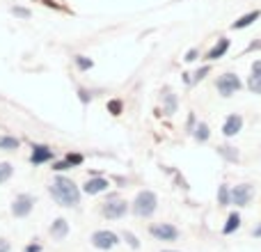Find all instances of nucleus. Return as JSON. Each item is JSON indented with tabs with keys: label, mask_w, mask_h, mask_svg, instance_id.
Listing matches in <instances>:
<instances>
[{
	"label": "nucleus",
	"mask_w": 261,
	"mask_h": 252,
	"mask_svg": "<svg viewBox=\"0 0 261 252\" xmlns=\"http://www.w3.org/2000/svg\"><path fill=\"white\" fill-rule=\"evenodd\" d=\"M48 193L60 207H78L81 204V188L69 177H55L48 186Z\"/></svg>",
	"instance_id": "f257e3e1"
},
{
	"label": "nucleus",
	"mask_w": 261,
	"mask_h": 252,
	"mask_svg": "<svg viewBox=\"0 0 261 252\" xmlns=\"http://www.w3.org/2000/svg\"><path fill=\"white\" fill-rule=\"evenodd\" d=\"M130 209H133V213L138 218H149L153 216V211L158 209V197L153 190H140L138 195H135L133 204H130Z\"/></svg>",
	"instance_id": "f03ea898"
},
{
	"label": "nucleus",
	"mask_w": 261,
	"mask_h": 252,
	"mask_svg": "<svg viewBox=\"0 0 261 252\" xmlns=\"http://www.w3.org/2000/svg\"><path fill=\"white\" fill-rule=\"evenodd\" d=\"M128 209L130 207L126 199H122L119 195H108V199H106L103 207H101V213H103V218H108V220H122L128 213Z\"/></svg>",
	"instance_id": "7ed1b4c3"
},
{
	"label": "nucleus",
	"mask_w": 261,
	"mask_h": 252,
	"mask_svg": "<svg viewBox=\"0 0 261 252\" xmlns=\"http://www.w3.org/2000/svg\"><path fill=\"white\" fill-rule=\"evenodd\" d=\"M216 90H218V94H220V96L229 99V96H234L236 92L243 90V81H241L236 73L227 71V73H222V76L216 78Z\"/></svg>",
	"instance_id": "20e7f679"
},
{
	"label": "nucleus",
	"mask_w": 261,
	"mask_h": 252,
	"mask_svg": "<svg viewBox=\"0 0 261 252\" xmlns=\"http://www.w3.org/2000/svg\"><path fill=\"white\" fill-rule=\"evenodd\" d=\"M37 199L32 197V195L23 193V195H16V199L12 202V216L14 218H28L32 213V209H35Z\"/></svg>",
	"instance_id": "39448f33"
},
{
	"label": "nucleus",
	"mask_w": 261,
	"mask_h": 252,
	"mask_svg": "<svg viewBox=\"0 0 261 252\" xmlns=\"http://www.w3.org/2000/svg\"><path fill=\"white\" fill-rule=\"evenodd\" d=\"M92 245H94L96 250H113L115 245L119 243V236L115 234V232H110V230H99V232H94L92 234Z\"/></svg>",
	"instance_id": "423d86ee"
},
{
	"label": "nucleus",
	"mask_w": 261,
	"mask_h": 252,
	"mask_svg": "<svg viewBox=\"0 0 261 252\" xmlns=\"http://www.w3.org/2000/svg\"><path fill=\"white\" fill-rule=\"evenodd\" d=\"M149 234L153 236L156 241H176L179 239V230L170 222H156V225H149Z\"/></svg>",
	"instance_id": "0eeeda50"
},
{
	"label": "nucleus",
	"mask_w": 261,
	"mask_h": 252,
	"mask_svg": "<svg viewBox=\"0 0 261 252\" xmlns=\"http://www.w3.org/2000/svg\"><path fill=\"white\" fill-rule=\"evenodd\" d=\"M254 199V186L252 184H239L231 188V204L236 207H248Z\"/></svg>",
	"instance_id": "6e6552de"
},
{
	"label": "nucleus",
	"mask_w": 261,
	"mask_h": 252,
	"mask_svg": "<svg viewBox=\"0 0 261 252\" xmlns=\"http://www.w3.org/2000/svg\"><path fill=\"white\" fill-rule=\"evenodd\" d=\"M50 161H55V152L48 144H32V152H30L32 165H44V163H50Z\"/></svg>",
	"instance_id": "1a4fd4ad"
},
{
	"label": "nucleus",
	"mask_w": 261,
	"mask_h": 252,
	"mask_svg": "<svg viewBox=\"0 0 261 252\" xmlns=\"http://www.w3.org/2000/svg\"><path fill=\"white\" fill-rule=\"evenodd\" d=\"M245 87H248L252 94L261 96V60H254V62L250 64V76H248V81H245Z\"/></svg>",
	"instance_id": "9d476101"
},
{
	"label": "nucleus",
	"mask_w": 261,
	"mask_h": 252,
	"mask_svg": "<svg viewBox=\"0 0 261 252\" xmlns=\"http://www.w3.org/2000/svg\"><path fill=\"white\" fill-rule=\"evenodd\" d=\"M241 131H243V117H241L239 113L227 115V119L222 122V135H225V138H234Z\"/></svg>",
	"instance_id": "9b49d317"
},
{
	"label": "nucleus",
	"mask_w": 261,
	"mask_h": 252,
	"mask_svg": "<svg viewBox=\"0 0 261 252\" xmlns=\"http://www.w3.org/2000/svg\"><path fill=\"white\" fill-rule=\"evenodd\" d=\"M110 188V181L106 179V177H90V179L85 181V186H83V193L87 195H99V193H106V190Z\"/></svg>",
	"instance_id": "f8f14e48"
},
{
	"label": "nucleus",
	"mask_w": 261,
	"mask_h": 252,
	"mask_svg": "<svg viewBox=\"0 0 261 252\" xmlns=\"http://www.w3.org/2000/svg\"><path fill=\"white\" fill-rule=\"evenodd\" d=\"M229 46H231V41H229V37H220V39L216 41V44L208 48V53H206V60H220V58H225L227 55V51H229Z\"/></svg>",
	"instance_id": "ddd939ff"
},
{
	"label": "nucleus",
	"mask_w": 261,
	"mask_h": 252,
	"mask_svg": "<svg viewBox=\"0 0 261 252\" xmlns=\"http://www.w3.org/2000/svg\"><path fill=\"white\" fill-rule=\"evenodd\" d=\"M259 18H261V9H252V12L236 18V21L231 23V28H234V30H243V28H250L254 21H259Z\"/></svg>",
	"instance_id": "4468645a"
},
{
	"label": "nucleus",
	"mask_w": 261,
	"mask_h": 252,
	"mask_svg": "<svg viewBox=\"0 0 261 252\" xmlns=\"http://www.w3.org/2000/svg\"><path fill=\"white\" fill-rule=\"evenodd\" d=\"M48 232L55 241H64L69 236V222L64 220V218H58V220H53V225H50Z\"/></svg>",
	"instance_id": "2eb2a0df"
},
{
	"label": "nucleus",
	"mask_w": 261,
	"mask_h": 252,
	"mask_svg": "<svg viewBox=\"0 0 261 252\" xmlns=\"http://www.w3.org/2000/svg\"><path fill=\"white\" fill-rule=\"evenodd\" d=\"M163 104H165V108H163V113L165 115H174L176 108H179V99H176V94L170 90V87L163 90Z\"/></svg>",
	"instance_id": "dca6fc26"
},
{
	"label": "nucleus",
	"mask_w": 261,
	"mask_h": 252,
	"mask_svg": "<svg viewBox=\"0 0 261 252\" xmlns=\"http://www.w3.org/2000/svg\"><path fill=\"white\" fill-rule=\"evenodd\" d=\"M208 73H211V67H208V64H204V67H199L195 73H184V83L193 87V85H197V83H202Z\"/></svg>",
	"instance_id": "f3484780"
},
{
	"label": "nucleus",
	"mask_w": 261,
	"mask_h": 252,
	"mask_svg": "<svg viewBox=\"0 0 261 252\" xmlns=\"http://www.w3.org/2000/svg\"><path fill=\"white\" fill-rule=\"evenodd\" d=\"M218 154H220L227 163H239L241 161V152L236 147H231V144H220V147H218Z\"/></svg>",
	"instance_id": "a211bd4d"
},
{
	"label": "nucleus",
	"mask_w": 261,
	"mask_h": 252,
	"mask_svg": "<svg viewBox=\"0 0 261 252\" xmlns=\"http://www.w3.org/2000/svg\"><path fill=\"white\" fill-rule=\"evenodd\" d=\"M193 138H195V142H208V138H211V129H208V124H204V122H197V126H195V131H193Z\"/></svg>",
	"instance_id": "6ab92c4d"
},
{
	"label": "nucleus",
	"mask_w": 261,
	"mask_h": 252,
	"mask_svg": "<svg viewBox=\"0 0 261 252\" xmlns=\"http://www.w3.org/2000/svg\"><path fill=\"white\" fill-rule=\"evenodd\" d=\"M21 147V140L14 135H0V152H16Z\"/></svg>",
	"instance_id": "aec40b11"
},
{
	"label": "nucleus",
	"mask_w": 261,
	"mask_h": 252,
	"mask_svg": "<svg viewBox=\"0 0 261 252\" xmlns=\"http://www.w3.org/2000/svg\"><path fill=\"white\" fill-rule=\"evenodd\" d=\"M239 227H241V216L234 211V213H229V216H227V222L222 225V234H225V236L227 234H234Z\"/></svg>",
	"instance_id": "412c9836"
},
{
	"label": "nucleus",
	"mask_w": 261,
	"mask_h": 252,
	"mask_svg": "<svg viewBox=\"0 0 261 252\" xmlns=\"http://www.w3.org/2000/svg\"><path fill=\"white\" fill-rule=\"evenodd\" d=\"M218 204H220V207H227V204H231V188L227 184L218 186Z\"/></svg>",
	"instance_id": "4be33fe9"
},
{
	"label": "nucleus",
	"mask_w": 261,
	"mask_h": 252,
	"mask_svg": "<svg viewBox=\"0 0 261 252\" xmlns=\"http://www.w3.org/2000/svg\"><path fill=\"white\" fill-rule=\"evenodd\" d=\"M73 64H76L78 71H90L94 67V60L87 58V55H73Z\"/></svg>",
	"instance_id": "5701e85b"
},
{
	"label": "nucleus",
	"mask_w": 261,
	"mask_h": 252,
	"mask_svg": "<svg viewBox=\"0 0 261 252\" xmlns=\"http://www.w3.org/2000/svg\"><path fill=\"white\" fill-rule=\"evenodd\" d=\"M12 174H14V165H12V163L0 161V186L7 184V181L12 179Z\"/></svg>",
	"instance_id": "b1692460"
},
{
	"label": "nucleus",
	"mask_w": 261,
	"mask_h": 252,
	"mask_svg": "<svg viewBox=\"0 0 261 252\" xmlns=\"http://www.w3.org/2000/svg\"><path fill=\"white\" fill-rule=\"evenodd\" d=\"M12 14L16 18H21V21H30V16H32V12L28 7H21V5H14L12 7Z\"/></svg>",
	"instance_id": "393cba45"
},
{
	"label": "nucleus",
	"mask_w": 261,
	"mask_h": 252,
	"mask_svg": "<svg viewBox=\"0 0 261 252\" xmlns=\"http://www.w3.org/2000/svg\"><path fill=\"white\" fill-rule=\"evenodd\" d=\"M122 110H124L122 99H110V101H108V113H110V115L119 117V115H122Z\"/></svg>",
	"instance_id": "a878e982"
},
{
	"label": "nucleus",
	"mask_w": 261,
	"mask_h": 252,
	"mask_svg": "<svg viewBox=\"0 0 261 252\" xmlns=\"http://www.w3.org/2000/svg\"><path fill=\"white\" fill-rule=\"evenodd\" d=\"M67 161H69V165L71 167H78V165H83L85 156H83V154H67Z\"/></svg>",
	"instance_id": "bb28decb"
},
{
	"label": "nucleus",
	"mask_w": 261,
	"mask_h": 252,
	"mask_svg": "<svg viewBox=\"0 0 261 252\" xmlns=\"http://www.w3.org/2000/svg\"><path fill=\"white\" fill-rule=\"evenodd\" d=\"M122 236H124V241H126V243H128L133 250L140 248V241H138V236H135V234H130V232H124Z\"/></svg>",
	"instance_id": "cd10ccee"
},
{
	"label": "nucleus",
	"mask_w": 261,
	"mask_h": 252,
	"mask_svg": "<svg viewBox=\"0 0 261 252\" xmlns=\"http://www.w3.org/2000/svg\"><path fill=\"white\" fill-rule=\"evenodd\" d=\"M78 99H81V104L83 106H87L92 101V92L90 90H85V87H78Z\"/></svg>",
	"instance_id": "c85d7f7f"
},
{
	"label": "nucleus",
	"mask_w": 261,
	"mask_h": 252,
	"mask_svg": "<svg viewBox=\"0 0 261 252\" xmlns=\"http://www.w3.org/2000/svg\"><path fill=\"white\" fill-rule=\"evenodd\" d=\"M69 167L71 165H69L67 158H64V161H53V170L55 172H64V170H69Z\"/></svg>",
	"instance_id": "c756f323"
},
{
	"label": "nucleus",
	"mask_w": 261,
	"mask_h": 252,
	"mask_svg": "<svg viewBox=\"0 0 261 252\" xmlns=\"http://www.w3.org/2000/svg\"><path fill=\"white\" fill-rule=\"evenodd\" d=\"M195 126H197V119H195V113H190V115H188V122H186V131H188V133L193 135Z\"/></svg>",
	"instance_id": "7c9ffc66"
},
{
	"label": "nucleus",
	"mask_w": 261,
	"mask_h": 252,
	"mask_svg": "<svg viewBox=\"0 0 261 252\" xmlns=\"http://www.w3.org/2000/svg\"><path fill=\"white\" fill-rule=\"evenodd\" d=\"M197 55H199V51H197V48H190L188 53L184 55V60H186V62H195V60H197Z\"/></svg>",
	"instance_id": "2f4dec72"
},
{
	"label": "nucleus",
	"mask_w": 261,
	"mask_h": 252,
	"mask_svg": "<svg viewBox=\"0 0 261 252\" xmlns=\"http://www.w3.org/2000/svg\"><path fill=\"white\" fill-rule=\"evenodd\" d=\"M9 248H12V245H9V241L7 239H0V252H9Z\"/></svg>",
	"instance_id": "473e14b6"
},
{
	"label": "nucleus",
	"mask_w": 261,
	"mask_h": 252,
	"mask_svg": "<svg viewBox=\"0 0 261 252\" xmlns=\"http://www.w3.org/2000/svg\"><path fill=\"white\" fill-rule=\"evenodd\" d=\"M25 252H41V245L39 243H30V245H25Z\"/></svg>",
	"instance_id": "72a5a7b5"
},
{
	"label": "nucleus",
	"mask_w": 261,
	"mask_h": 252,
	"mask_svg": "<svg viewBox=\"0 0 261 252\" xmlns=\"http://www.w3.org/2000/svg\"><path fill=\"white\" fill-rule=\"evenodd\" d=\"M257 48H261V41H252V44L245 48V53H250V51H257Z\"/></svg>",
	"instance_id": "f704fd0d"
},
{
	"label": "nucleus",
	"mask_w": 261,
	"mask_h": 252,
	"mask_svg": "<svg viewBox=\"0 0 261 252\" xmlns=\"http://www.w3.org/2000/svg\"><path fill=\"white\" fill-rule=\"evenodd\" d=\"M252 236H254V239H259V236H261V222L252 230Z\"/></svg>",
	"instance_id": "c9c22d12"
},
{
	"label": "nucleus",
	"mask_w": 261,
	"mask_h": 252,
	"mask_svg": "<svg viewBox=\"0 0 261 252\" xmlns=\"http://www.w3.org/2000/svg\"><path fill=\"white\" fill-rule=\"evenodd\" d=\"M167 252H172V250H167Z\"/></svg>",
	"instance_id": "e433bc0d"
}]
</instances>
